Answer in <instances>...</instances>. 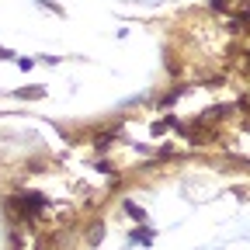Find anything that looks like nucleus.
Instances as JSON below:
<instances>
[{
    "label": "nucleus",
    "mask_w": 250,
    "mask_h": 250,
    "mask_svg": "<svg viewBox=\"0 0 250 250\" xmlns=\"http://www.w3.org/2000/svg\"><path fill=\"white\" fill-rule=\"evenodd\" d=\"M125 208H129V212H132V215H136V219H139V223H143V219H146V212H143V208H139V205H132V202H129V205H125Z\"/></svg>",
    "instance_id": "nucleus-1"
},
{
    "label": "nucleus",
    "mask_w": 250,
    "mask_h": 250,
    "mask_svg": "<svg viewBox=\"0 0 250 250\" xmlns=\"http://www.w3.org/2000/svg\"><path fill=\"white\" fill-rule=\"evenodd\" d=\"M11 56H14L11 49H4V45H0V59H11Z\"/></svg>",
    "instance_id": "nucleus-2"
}]
</instances>
